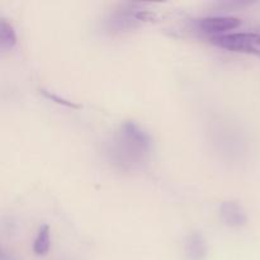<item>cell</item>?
<instances>
[{
  "label": "cell",
  "mask_w": 260,
  "mask_h": 260,
  "mask_svg": "<svg viewBox=\"0 0 260 260\" xmlns=\"http://www.w3.org/2000/svg\"><path fill=\"white\" fill-rule=\"evenodd\" d=\"M51 249V234L48 225H41L32 244V251L37 256H45Z\"/></svg>",
  "instance_id": "cell-6"
},
{
  "label": "cell",
  "mask_w": 260,
  "mask_h": 260,
  "mask_svg": "<svg viewBox=\"0 0 260 260\" xmlns=\"http://www.w3.org/2000/svg\"><path fill=\"white\" fill-rule=\"evenodd\" d=\"M218 213L226 226L233 229H240L248 223V215L240 203L236 201H225L220 205Z\"/></svg>",
  "instance_id": "cell-4"
},
{
  "label": "cell",
  "mask_w": 260,
  "mask_h": 260,
  "mask_svg": "<svg viewBox=\"0 0 260 260\" xmlns=\"http://www.w3.org/2000/svg\"><path fill=\"white\" fill-rule=\"evenodd\" d=\"M42 94L46 96V98L51 99V101L56 102V103H58V104H62V106H65V107H70V108H79L78 104H74V103H71V102L66 101V99L60 98V96H57L56 94L48 93V91H46V90H42Z\"/></svg>",
  "instance_id": "cell-8"
},
{
  "label": "cell",
  "mask_w": 260,
  "mask_h": 260,
  "mask_svg": "<svg viewBox=\"0 0 260 260\" xmlns=\"http://www.w3.org/2000/svg\"><path fill=\"white\" fill-rule=\"evenodd\" d=\"M196 25L203 33L211 35V37L228 35L231 30L238 29L241 25V20L236 17L229 15H215V17H205L196 20Z\"/></svg>",
  "instance_id": "cell-3"
},
{
  "label": "cell",
  "mask_w": 260,
  "mask_h": 260,
  "mask_svg": "<svg viewBox=\"0 0 260 260\" xmlns=\"http://www.w3.org/2000/svg\"><path fill=\"white\" fill-rule=\"evenodd\" d=\"M17 45V33L12 23L2 18L0 20V48L3 51L12 50Z\"/></svg>",
  "instance_id": "cell-7"
},
{
  "label": "cell",
  "mask_w": 260,
  "mask_h": 260,
  "mask_svg": "<svg viewBox=\"0 0 260 260\" xmlns=\"http://www.w3.org/2000/svg\"><path fill=\"white\" fill-rule=\"evenodd\" d=\"M185 255L189 260H205L208 254V245L205 236L192 233L187 236L184 244Z\"/></svg>",
  "instance_id": "cell-5"
},
{
  "label": "cell",
  "mask_w": 260,
  "mask_h": 260,
  "mask_svg": "<svg viewBox=\"0 0 260 260\" xmlns=\"http://www.w3.org/2000/svg\"><path fill=\"white\" fill-rule=\"evenodd\" d=\"M152 140L136 122H124L114 136L109 155L121 168H134L149 156Z\"/></svg>",
  "instance_id": "cell-1"
},
{
  "label": "cell",
  "mask_w": 260,
  "mask_h": 260,
  "mask_svg": "<svg viewBox=\"0 0 260 260\" xmlns=\"http://www.w3.org/2000/svg\"><path fill=\"white\" fill-rule=\"evenodd\" d=\"M211 42L233 52L251 53L260 56V35L254 32H231L211 37Z\"/></svg>",
  "instance_id": "cell-2"
}]
</instances>
